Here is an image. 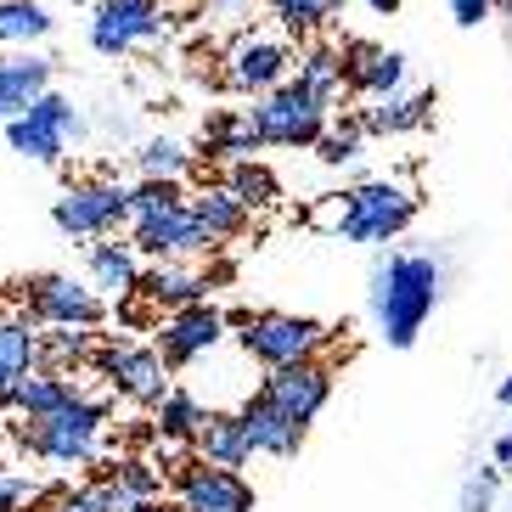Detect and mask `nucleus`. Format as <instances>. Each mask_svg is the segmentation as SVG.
<instances>
[{"label": "nucleus", "mask_w": 512, "mask_h": 512, "mask_svg": "<svg viewBox=\"0 0 512 512\" xmlns=\"http://www.w3.org/2000/svg\"><path fill=\"white\" fill-rule=\"evenodd\" d=\"M186 209L203 220V231H209L214 242H237V237H248V226H254V209H248L242 197H231L220 181H209L203 192H192Z\"/></svg>", "instance_id": "obj_24"}, {"label": "nucleus", "mask_w": 512, "mask_h": 512, "mask_svg": "<svg viewBox=\"0 0 512 512\" xmlns=\"http://www.w3.org/2000/svg\"><path fill=\"white\" fill-rule=\"evenodd\" d=\"M158 422H152V434L164 439V445H192L197 439V428L209 422V406L197 400V394H186V389H169L164 400H158Z\"/></svg>", "instance_id": "obj_28"}, {"label": "nucleus", "mask_w": 512, "mask_h": 512, "mask_svg": "<svg viewBox=\"0 0 512 512\" xmlns=\"http://www.w3.org/2000/svg\"><path fill=\"white\" fill-rule=\"evenodd\" d=\"M57 17L46 0H0V46H40L51 40Z\"/></svg>", "instance_id": "obj_29"}, {"label": "nucleus", "mask_w": 512, "mask_h": 512, "mask_svg": "<svg viewBox=\"0 0 512 512\" xmlns=\"http://www.w3.org/2000/svg\"><path fill=\"white\" fill-rule=\"evenodd\" d=\"M226 186L231 197H242V203H248V209H271L276 197H282V181H276L271 169L259 164V158H231L226 164Z\"/></svg>", "instance_id": "obj_30"}, {"label": "nucleus", "mask_w": 512, "mask_h": 512, "mask_svg": "<svg viewBox=\"0 0 512 512\" xmlns=\"http://www.w3.org/2000/svg\"><path fill=\"white\" fill-rule=\"evenodd\" d=\"M197 456L209 467H242L248 462V434H242V422H237V411H209V422L197 428Z\"/></svg>", "instance_id": "obj_26"}, {"label": "nucleus", "mask_w": 512, "mask_h": 512, "mask_svg": "<svg viewBox=\"0 0 512 512\" xmlns=\"http://www.w3.org/2000/svg\"><path fill=\"white\" fill-rule=\"evenodd\" d=\"M91 366L102 372V383L113 394H124L130 406H158L169 394V366L152 344H102L91 349Z\"/></svg>", "instance_id": "obj_10"}, {"label": "nucleus", "mask_w": 512, "mask_h": 512, "mask_svg": "<svg viewBox=\"0 0 512 512\" xmlns=\"http://www.w3.org/2000/svg\"><path fill=\"white\" fill-rule=\"evenodd\" d=\"M40 366V321L29 310H0V389Z\"/></svg>", "instance_id": "obj_23"}, {"label": "nucleus", "mask_w": 512, "mask_h": 512, "mask_svg": "<svg viewBox=\"0 0 512 512\" xmlns=\"http://www.w3.org/2000/svg\"><path fill=\"white\" fill-rule=\"evenodd\" d=\"M164 479H175L181 512H254V484L237 467H209L203 456H181L164 467Z\"/></svg>", "instance_id": "obj_8"}, {"label": "nucleus", "mask_w": 512, "mask_h": 512, "mask_svg": "<svg viewBox=\"0 0 512 512\" xmlns=\"http://www.w3.org/2000/svg\"><path fill=\"white\" fill-rule=\"evenodd\" d=\"M51 220H57L62 237H74V242L119 237V231L130 226V186L113 181V175L74 181L57 203H51Z\"/></svg>", "instance_id": "obj_5"}, {"label": "nucleus", "mask_w": 512, "mask_h": 512, "mask_svg": "<svg viewBox=\"0 0 512 512\" xmlns=\"http://www.w3.org/2000/svg\"><path fill=\"white\" fill-rule=\"evenodd\" d=\"M51 74H57V62L34 46H17L12 57H0V124L29 113L34 96L51 91Z\"/></svg>", "instance_id": "obj_16"}, {"label": "nucleus", "mask_w": 512, "mask_h": 512, "mask_svg": "<svg viewBox=\"0 0 512 512\" xmlns=\"http://www.w3.org/2000/svg\"><path fill=\"white\" fill-rule=\"evenodd\" d=\"M293 57L299 51L287 40H276V34H242L237 46L226 51V85L242 96H265L293 74Z\"/></svg>", "instance_id": "obj_12"}, {"label": "nucleus", "mask_w": 512, "mask_h": 512, "mask_svg": "<svg viewBox=\"0 0 512 512\" xmlns=\"http://www.w3.org/2000/svg\"><path fill=\"white\" fill-rule=\"evenodd\" d=\"M265 6L287 34H316L338 17V0H265Z\"/></svg>", "instance_id": "obj_34"}, {"label": "nucleus", "mask_w": 512, "mask_h": 512, "mask_svg": "<svg viewBox=\"0 0 512 512\" xmlns=\"http://www.w3.org/2000/svg\"><path fill=\"white\" fill-rule=\"evenodd\" d=\"M496 484H501V467H479L462 484V512H490L496 507Z\"/></svg>", "instance_id": "obj_39"}, {"label": "nucleus", "mask_w": 512, "mask_h": 512, "mask_svg": "<svg viewBox=\"0 0 512 512\" xmlns=\"http://www.w3.org/2000/svg\"><path fill=\"white\" fill-rule=\"evenodd\" d=\"M344 85L355 96H394L406 85V57L389 46H372V40H344Z\"/></svg>", "instance_id": "obj_15"}, {"label": "nucleus", "mask_w": 512, "mask_h": 512, "mask_svg": "<svg viewBox=\"0 0 512 512\" xmlns=\"http://www.w3.org/2000/svg\"><path fill=\"white\" fill-rule=\"evenodd\" d=\"M85 265H91V287L102 293V299H136L141 254L130 248V242L96 237V242H91V254H85Z\"/></svg>", "instance_id": "obj_19"}, {"label": "nucleus", "mask_w": 512, "mask_h": 512, "mask_svg": "<svg viewBox=\"0 0 512 512\" xmlns=\"http://www.w3.org/2000/svg\"><path fill=\"white\" fill-rule=\"evenodd\" d=\"M23 310H29L40 327H85L96 332L107 321V299L96 293L91 282H74V276H34V282H23Z\"/></svg>", "instance_id": "obj_9"}, {"label": "nucleus", "mask_w": 512, "mask_h": 512, "mask_svg": "<svg viewBox=\"0 0 512 512\" xmlns=\"http://www.w3.org/2000/svg\"><path fill=\"white\" fill-rule=\"evenodd\" d=\"M164 34H169L164 0H96V12H91L96 57H130L141 46H158Z\"/></svg>", "instance_id": "obj_7"}, {"label": "nucleus", "mask_w": 512, "mask_h": 512, "mask_svg": "<svg viewBox=\"0 0 512 512\" xmlns=\"http://www.w3.org/2000/svg\"><path fill=\"white\" fill-rule=\"evenodd\" d=\"M422 197L406 181H355L349 192H327L321 209H310V226H327L338 242L383 248L417 220Z\"/></svg>", "instance_id": "obj_2"}, {"label": "nucleus", "mask_w": 512, "mask_h": 512, "mask_svg": "<svg viewBox=\"0 0 512 512\" xmlns=\"http://www.w3.org/2000/svg\"><path fill=\"white\" fill-rule=\"evenodd\" d=\"M175 203H186L181 181H152V175H141V186H130V220L158 214V209H175Z\"/></svg>", "instance_id": "obj_38"}, {"label": "nucleus", "mask_w": 512, "mask_h": 512, "mask_svg": "<svg viewBox=\"0 0 512 512\" xmlns=\"http://www.w3.org/2000/svg\"><path fill=\"white\" fill-rule=\"evenodd\" d=\"M332 338H338V327H327L316 316H287V310H265V316L242 321V355L259 361L265 372L293 361H316Z\"/></svg>", "instance_id": "obj_6"}, {"label": "nucleus", "mask_w": 512, "mask_h": 512, "mask_svg": "<svg viewBox=\"0 0 512 512\" xmlns=\"http://www.w3.org/2000/svg\"><path fill=\"white\" fill-rule=\"evenodd\" d=\"M6 141H12V152H23V158H34V164H46V169H62V164H68V147H74L57 124L34 119V113L6 119Z\"/></svg>", "instance_id": "obj_25"}, {"label": "nucleus", "mask_w": 512, "mask_h": 512, "mask_svg": "<svg viewBox=\"0 0 512 512\" xmlns=\"http://www.w3.org/2000/svg\"><path fill=\"white\" fill-rule=\"evenodd\" d=\"M361 147H366V130L355 119H344V124H327L316 136V158L327 169H344V164H355L361 158Z\"/></svg>", "instance_id": "obj_36"}, {"label": "nucleus", "mask_w": 512, "mask_h": 512, "mask_svg": "<svg viewBox=\"0 0 512 512\" xmlns=\"http://www.w3.org/2000/svg\"><path fill=\"white\" fill-rule=\"evenodd\" d=\"M259 147H265V141H259L254 119H248V107H220V113H209V119H203V152H197V158L231 164V158H254Z\"/></svg>", "instance_id": "obj_22"}, {"label": "nucleus", "mask_w": 512, "mask_h": 512, "mask_svg": "<svg viewBox=\"0 0 512 512\" xmlns=\"http://www.w3.org/2000/svg\"><path fill=\"white\" fill-rule=\"evenodd\" d=\"M136 299L152 310H186L209 299V276L192 271L186 259H152V271L136 276Z\"/></svg>", "instance_id": "obj_17"}, {"label": "nucleus", "mask_w": 512, "mask_h": 512, "mask_svg": "<svg viewBox=\"0 0 512 512\" xmlns=\"http://www.w3.org/2000/svg\"><path fill=\"white\" fill-rule=\"evenodd\" d=\"M130 248L147 254V259H197V254H214L220 242L203 231V220H197L186 203H175V209L130 220Z\"/></svg>", "instance_id": "obj_11"}, {"label": "nucleus", "mask_w": 512, "mask_h": 512, "mask_svg": "<svg viewBox=\"0 0 512 512\" xmlns=\"http://www.w3.org/2000/svg\"><path fill=\"white\" fill-rule=\"evenodd\" d=\"M107 417H113V406H107V400H91V394L79 389L68 406L34 417L29 428H23V445H29L34 456L57 462V467H79V462L96 456V439H102Z\"/></svg>", "instance_id": "obj_3"}, {"label": "nucleus", "mask_w": 512, "mask_h": 512, "mask_svg": "<svg viewBox=\"0 0 512 512\" xmlns=\"http://www.w3.org/2000/svg\"><path fill=\"white\" fill-rule=\"evenodd\" d=\"M68 361H91V332L85 327L40 332V372H62Z\"/></svg>", "instance_id": "obj_35"}, {"label": "nucleus", "mask_w": 512, "mask_h": 512, "mask_svg": "<svg viewBox=\"0 0 512 512\" xmlns=\"http://www.w3.org/2000/svg\"><path fill=\"white\" fill-rule=\"evenodd\" d=\"M490 12H496V0H451L456 29H479V23H490Z\"/></svg>", "instance_id": "obj_41"}, {"label": "nucleus", "mask_w": 512, "mask_h": 512, "mask_svg": "<svg viewBox=\"0 0 512 512\" xmlns=\"http://www.w3.org/2000/svg\"><path fill=\"white\" fill-rule=\"evenodd\" d=\"M107 484H119L130 501H158L164 496V467L158 462H141V456H113V473Z\"/></svg>", "instance_id": "obj_33"}, {"label": "nucleus", "mask_w": 512, "mask_h": 512, "mask_svg": "<svg viewBox=\"0 0 512 512\" xmlns=\"http://www.w3.org/2000/svg\"><path fill=\"white\" fill-rule=\"evenodd\" d=\"M29 501H34V484L12 467H0V512H23Z\"/></svg>", "instance_id": "obj_40"}, {"label": "nucleus", "mask_w": 512, "mask_h": 512, "mask_svg": "<svg viewBox=\"0 0 512 512\" xmlns=\"http://www.w3.org/2000/svg\"><path fill=\"white\" fill-rule=\"evenodd\" d=\"M130 507L136 501L124 496L119 484L96 479V484H79V490H51L40 512H130Z\"/></svg>", "instance_id": "obj_31"}, {"label": "nucleus", "mask_w": 512, "mask_h": 512, "mask_svg": "<svg viewBox=\"0 0 512 512\" xmlns=\"http://www.w3.org/2000/svg\"><path fill=\"white\" fill-rule=\"evenodd\" d=\"M197 164V152H186L175 136H152L136 147V169L141 175H152V181H186Z\"/></svg>", "instance_id": "obj_32"}, {"label": "nucleus", "mask_w": 512, "mask_h": 512, "mask_svg": "<svg viewBox=\"0 0 512 512\" xmlns=\"http://www.w3.org/2000/svg\"><path fill=\"white\" fill-rule=\"evenodd\" d=\"M29 113H34V119H46V124H57V130H62L68 141H85V113H79V107H74V96H62L57 85L34 96V102H29Z\"/></svg>", "instance_id": "obj_37"}, {"label": "nucleus", "mask_w": 512, "mask_h": 512, "mask_svg": "<svg viewBox=\"0 0 512 512\" xmlns=\"http://www.w3.org/2000/svg\"><path fill=\"white\" fill-rule=\"evenodd\" d=\"M445 265L434 254H383L372 265V321L389 349H411L439 310Z\"/></svg>", "instance_id": "obj_1"}, {"label": "nucleus", "mask_w": 512, "mask_h": 512, "mask_svg": "<svg viewBox=\"0 0 512 512\" xmlns=\"http://www.w3.org/2000/svg\"><path fill=\"white\" fill-rule=\"evenodd\" d=\"M220 338H226V316L203 299V304H186V310H164V327H158V355H164L169 372H181V366L203 361L209 349H220Z\"/></svg>", "instance_id": "obj_13"}, {"label": "nucleus", "mask_w": 512, "mask_h": 512, "mask_svg": "<svg viewBox=\"0 0 512 512\" xmlns=\"http://www.w3.org/2000/svg\"><path fill=\"white\" fill-rule=\"evenodd\" d=\"M130 512H181V507H175V501H164V496H158V501H136V507H130Z\"/></svg>", "instance_id": "obj_43"}, {"label": "nucleus", "mask_w": 512, "mask_h": 512, "mask_svg": "<svg viewBox=\"0 0 512 512\" xmlns=\"http://www.w3.org/2000/svg\"><path fill=\"white\" fill-rule=\"evenodd\" d=\"M293 79L299 85H310V91L321 96L327 107L344 102V57H338V46H304L299 57H293Z\"/></svg>", "instance_id": "obj_27"}, {"label": "nucleus", "mask_w": 512, "mask_h": 512, "mask_svg": "<svg viewBox=\"0 0 512 512\" xmlns=\"http://www.w3.org/2000/svg\"><path fill=\"white\" fill-rule=\"evenodd\" d=\"M434 119V91H394V96H372V107H366L361 130L366 136H411V130H422V124Z\"/></svg>", "instance_id": "obj_21"}, {"label": "nucleus", "mask_w": 512, "mask_h": 512, "mask_svg": "<svg viewBox=\"0 0 512 512\" xmlns=\"http://www.w3.org/2000/svg\"><path fill=\"white\" fill-rule=\"evenodd\" d=\"M237 422H242V434H248V451H259V456H299L304 434H310L304 422H293L265 394H248V406L237 411Z\"/></svg>", "instance_id": "obj_18"}, {"label": "nucleus", "mask_w": 512, "mask_h": 512, "mask_svg": "<svg viewBox=\"0 0 512 512\" xmlns=\"http://www.w3.org/2000/svg\"><path fill=\"white\" fill-rule=\"evenodd\" d=\"M366 6H372L377 17H394V12H400V0H366Z\"/></svg>", "instance_id": "obj_45"}, {"label": "nucleus", "mask_w": 512, "mask_h": 512, "mask_svg": "<svg viewBox=\"0 0 512 512\" xmlns=\"http://www.w3.org/2000/svg\"><path fill=\"white\" fill-rule=\"evenodd\" d=\"M259 394L271 400V406H282L293 422H310L327 411L332 400V366L327 361H293V366H271L265 372V383H259Z\"/></svg>", "instance_id": "obj_14"}, {"label": "nucleus", "mask_w": 512, "mask_h": 512, "mask_svg": "<svg viewBox=\"0 0 512 512\" xmlns=\"http://www.w3.org/2000/svg\"><path fill=\"white\" fill-rule=\"evenodd\" d=\"M74 394H79V383H68L62 372H40V366H34L29 377H17V383L0 389V411H17L23 422H34V417H46V411L68 406Z\"/></svg>", "instance_id": "obj_20"}, {"label": "nucleus", "mask_w": 512, "mask_h": 512, "mask_svg": "<svg viewBox=\"0 0 512 512\" xmlns=\"http://www.w3.org/2000/svg\"><path fill=\"white\" fill-rule=\"evenodd\" d=\"M496 400H501V406H507V411H512V372H507V377H501V389H496Z\"/></svg>", "instance_id": "obj_46"}, {"label": "nucleus", "mask_w": 512, "mask_h": 512, "mask_svg": "<svg viewBox=\"0 0 512 512\" xmlns=\"http://www.w3.org/2000/svg\"><path fill=\"white\" fill-rule=\"evenodd\" d=\"M248 119H254V130H259L265 147H316V136L332 124V107L321 102L310 85H299V79L287 74L276 91L254 96Z\"/></svg>", "instance_id": "obj_4"}, {"label": "nucleus", "mask_w": 512, "mask_h": 512, "mask_svg": "<svg viewBox=\"0 0 512 512\" xmlns=\"http://www.w3.org/2000/svg\"><path fill=\"white\" fill-rule=\"evenodd\" d=\"M496 6H501V12H507V17H512V0H496Z\"/></svg>", "instance_id": "obj_47"}, {"label": "nucleus", "mask_w": 512, "mask_h": 512, "mask_svg": "<svg viewBox=\"0 0 512 512\" xmlns=\"http://www.w3.org/2000/svg\"><path fill=\"white\" fill-rule=\"evenodd\" d=\"M496 467H512V434L496 439Z\"/></svg>", "instance_id": "obj_44"}, {"label": "nucleus", "mask_w": 512, "mask_h": 512, "mask_svg": "<svg viewBox=\"0 0 512 512\" xmlns=\"http://www.w3.org/2000/svg\"><path fill=\"white\" fill-rule=\"evenodd\" d=\"M192 6H203V12H248L254 0H192Z\"/></svg>", "instance_id": "obj_42"}]
</instances>
